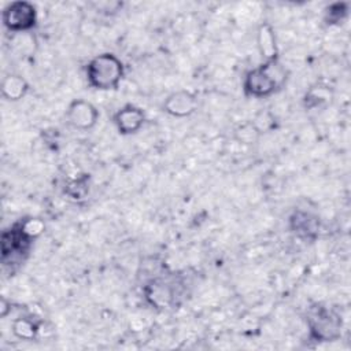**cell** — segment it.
Instances as JSON below:
<instances>
[{"mask_svg":"<svg viewBox=\"0 0 351 351\" xmlns=\"http://www.w3.org/2000/svg\"><path fill=\"white\" fill-rule=\"evenodd\" d=\"M29 90V84L19 74H8L1 81V95L10 101H16L25 97Z\"/></svg>","mask_w":351,"mask_h":351,"instance_id":"cell-11","label":"cell"},{"mask_svg":"<svg viewBox=\"0 0 351 351\" xmlns=\"http://www.w3.org/2000/svg\"><path fill=\"white\" fill-rule=\"evenodd\" d=\"M33 239H30L21 228V223H15L11 229L4 230L1 236V258L5 263L7 259L14 262L16 258H22L32 245Z\"/></svg>","mask_w":351,"mask_h":351,"instance_id":"cell-5","label":"cell"},{"mask_svg":"<svg viewBox=\"0 0 351 351\" xmlns=\"http://www.w3.org/2000/svg\"><path fill=\"white\" fill-rule=\"evenodd\" d=\"M308 325L311 337L318 341H332L340 337L341 319L337 314L325 307H318L310 314Z\"/></svg>","mask_w":351,"mask_h":351,"instance_id":"cell-4","label":"cell"},{"mask_svg":"<svg viewBox=\"0 0 351 351\" xmlns=\"http://www.w3.org/2000/svg\"><path fill=\"white\" fill-rule=\"evenodd\" d=\"M197 108V99L189 90H177L167 96L163 110L176 118H185L192 115Z\"/></svg>","mask_w":351,"mask_h":351,"instance_id":"cell-7","label":"cell"},{"mask_svg":"<svg viewBox=\"0 0 351 351\" xmlns=\"http://www.w3.org/2000/svg\"><path fill=\"white\" fill-rule=\"evenodd\" d=\"M291 229L300 237H314L319 228L317 217L306 211H295L289 218Z\"/></svg>","mask_w":351,"mask_h":351,"instance_id":"cell-10","label":"cell"},{"mask_svg":"<svg viewBox=\"0 0 351 351\" xmlns=\"http://www.w3.org/2000/svg\"><path fill=\"white\" fill-rule=\"evenodd\" d=\"M287 75L288 71L278 59L266 60L245 74L243 88L248 96L267 97L284 86Z\"/></svg>","mask_w":351,"mask_h":351,"instance_id":"cell-1","label":"cell"},{"mask_svg":"<svg viewBox=\"0 0 351 351\" xmlns=\"http://www.w3.org/2000/svg\"><path fill=\"white\" fill-rule=\"evenodd\" d=\"M66 193L69 196H71L73 199H82L86 193H88V178L82 177V178H77L73 180L67 188H66Z\"/></svg>","mask_w":351,"mask_h":351,"instance_id":"cell-16","label":"cell"},{"mask_svg":"<svg viewBox=\"0 0 351 351\" xmlns=\"http://www.w3.org/2000/svg\"><path fill=\"white\" fill-rule=\"evenodd\" d=\"M261 136V132L258 130V128L252 123V122H247L240 125L236 130H234V137L244 144H252L255 143Z\"/></svg>","mask_w":351,"mask_h":351,"instance_id":"cell-14","label":"cell"},{"mask_svg":"<svg viewBox=\"0 0 351 351\" xmlns=\"http://www.w3.org/2000/svg\"><path fill=\"white\" fill-rule=\"evenodd\" d=\"M11 329L14 336L21 340H33L38 333V325L27 317L14 319Z\"/></svg>","mask_w":351,"mask_h":351,"instance_id":"cell-13","label":"cell"},{"mask_svg":"<svg viewBox=\"0 0 351 351\" xmlns=\"http://www.w3.org/2000/svg\"><path fill=\"white\" fill-rule=\"evenodd\" d=\"M328 16H326V21L328 23H336V22H340L343 19V16L347 14V4L344 3H336V4H332L329 8H328Z\"/></svg>","mask_w":351,"mask_h":351,"instance_id":"cell-17","label":"cell"},{"mask_svg":"<svg viewBox=\"0 0 351 351\" xmlns=\"http://www.w3.org/2000/svg\"><path fill=\"white\" fill-rule=\"evenodd\" d=\"M66 118L74 129L89 130L96 125L99 119V111L92 103L82 99H77L69 104Z\"/></svg>","mask_w":351,"mask_h":351,"instance_id":"cell-6","label":"cell"},{"mask_svg":"<svg viewBox=\"0 0 351 351\" xmlns=\"http://www.w3.org/2000/svg\"><path fill=\"white\" fill-rule=\"evenodd\" d=\"M144 121V111L134 104L123 106L114 115V123L121 134H133L138 132Z\"/></svg>","mask_w":351,"mask_h":351,"instance_id":"cell-8","label":"cell"},{"mask_svg":"<svg viewBox=\"0 0 351 351\" xmlns=\"http://www.w3.org/2000/svg\"><path fill=\"white\" fill-rule=\"evenodd\" d=\"M256 45L261 56L266 60L278 59V47L274 30L270 23L263 22L256 30Z\"/></svg>","mask_w":351,"mask_h":351,"instance_id":"cell-9","label":"cell"},{"mask_svg":"<svg viewBox=\"0 0 351 351\" xmlns=\"http://www.w3.org/2000/svg\"><path fill=\"white\" fill-rule=\"evenodd\" d=\"M22 230L30 237L36 239L44 232V222L40 218H26L19 222Z\"/></svg>","mask_w":351,"mask_h":351,"instance_id":"cell-15","label":"cell"},{"mask_svg":"<svg viewBox=\"0 0 351 351\" xmlns=\"http://www.w3.org/2000/svg\"><path fill=\"white\" fill-rule=\"evenodd\" d=\"M10 311H11V303L5 298H1V300H0V317L4 318Z\"/></svg>","mask_w":351,"mask_h":351,"instance_id":"cell-18","label":"cell"},{"mask_svg":"<svg viewBox=\"0 0 351 351\" xmlns=\"http://www.w3.org/2000/svg\"><path fill=\"white\" fill-rule=\"evenodd\" d=\"M36 22L37 11L29 1H12L3 10V25L12 33L27 32Z\"/></svg>","mask_w":351,"mask_h":351,"instance_id":"cell-3","label":"cell"},{"mask_svg":"<svg viewBox=\"0 0 351 351\" xmlns=\"http://www.w3.org/2000/svg\"><path fill=\"white\" fill-rule=\"evenodd\" d=\"M333 99L332 90L325 85H317L307 90L304 95V106L306 108H321L329 104Z\"/></svg>","mask_w":351,"mask_h":351,"instance_id":"cell-12","label":"cell"},{"mask_svg":"<svg viewBox=\"0 0 351 351\" xmlns=\"http://www.w3.org/2000/svg\"><path fill=\"white\" fill-rule=\"evenodd\" d=\"M123 63L117 55L110 52H104L92 58L86 64L88 84L99 90L117 89L123 77Z\"/></svg>","mask_w":351,"mask_h":351,"instance_id":"cell-2","label":"cell"}]
</instances>
